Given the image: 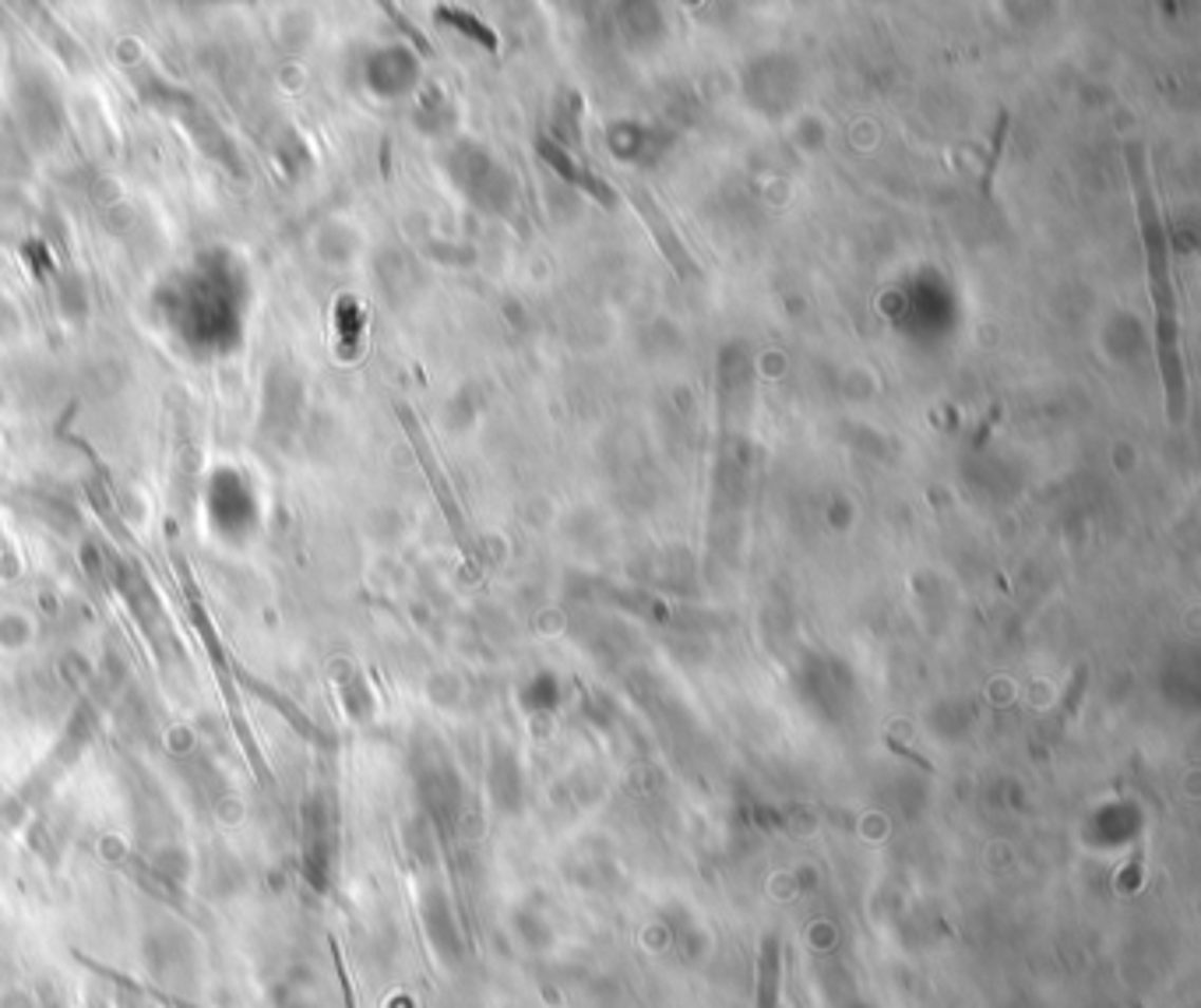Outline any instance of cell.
Listing matches in <instances>:
<instances>
[{
	"instance_id": "obj_1",
	"label": "cell",
	"mask_w": 1201,
	"mask_h": 1008,
	"mask_svg": "<svg viewBox=\"0 0 1201 1008\" xmlns=\"http://www.w3.org/2000/svg\"><path fill=\"white\" fill-rule=\"evenodd\" d=\"M1127 176H1131L1138 234L1145 247L1148 286H1152L1156 303V350H1159V377H1163L1166 416L1169 424H1180L1187 416V374H1184V350H1180V300L1174 286V268H1169V237L1163 226V212L1156 202L1152 170L1142 145H1127Z\"/></svg>"
},
{
	"instance_id": "obj_3",
	"label": "cell",
	"mask_w": 1201,
	"mask_h": 1008,
	"mask_svg": "<svg viewBox=\"0 0 1201 1008\" xmlns=\"http://www.w3.org/2000/svg\"><path fill=\"white\" fill-rule=\"evenodd\" d=\"M536 152H540V160L550 166V170L561 176V181L575 184L578 191H585L588 198H596V202L603 205V208H614L617 205V191H614V187H609L606 181H599L596 173H588L582 163H575L571 155H567L553 138L540 134V142H536Z\"/></svg>"
},
{
	"instance_id": "obj_7",
	"label": "cell",
	"mask_w": 1201,
	"mask_h": 1008,
	"mask_svg": "<svg viewBox=\"0 0 1201 1008\" xmlns=\"http://www.w3.org/2000/svg\"><path fill=\"white\" fill-rule=\"evenodd\" d=\"M1008 124H1011V113L1000 110L997 124H994V138H990V155H987V170H983V194H990V187H994V173L1000 166V152H1005V138H1008Z\"/></svg>"
},
{
	"instance_id": "obj_6",
	"label": "cell",
	"mask_w": 1201,
	"mask_h": 1008,
	"mask_svg": "<svg viewBox=\"0 0 1201 1008\" xmlns=\"http://www.w3.org/2000/svg\"><path fill=\"white\" fill-rule=\"evenodd\" d=\"M440 18H445V22H451V25H458L462 33H466L469 39H476V43H480L483 50L498 54L501 39H498V33H493V29L483 25L480 18H472V15H466V12H451V7H440Z\"/></svg>"
},
{
	"instance_id": "obj_5",
	"label": "cell",
	"mask_w": 1201,
	"mask_h": 1008,
	"mask_svg": "<svg viewBox=\"0 0 1201 1008\" xmlns=\"http://www.w3.org/2000/svg\"><path fill=\"white\" fill-rule=\"evenodd\" d=\"M757 1008H778V941L768 938L757 970Z\"/></svg>"
},
{
	"instance_id": "obj_4",
	"label": "cell",
	"mask_w": 1201,
	"mask_h": 1008,
	"mask_svg": "<svg viewBox=\"0 0 1201 1008\" xmlns=\"http://www.w3.org/2000/svg\"><path fill=\"white\" fill-rule=\"evenodd\" d=\"M406 424H409V434H413V441H416V448H419V459H424V466H427V477H430V487H434V493H437V501H440V508H445V516H448V522H451V529H455V537H458V543L466 550H472V540H469V529H466V519H462V511H458V504H455V498H451V487L445 483V477H440L437 472V462L430 459V451H427V445H424V434H419V427L413 424V419L406 416Z\"/></svg>"
},
{
	"instance_id": "obj_2",
	"label": "cell",
	"mask_w": 1201,
	"mask_h": 1008,
	"mask_svg": "<svg viewBox=\"0 0 1201 1008\" xmlns=\"http://www.w3.org/2000/svg\"><path fill=\"white\" fill-rule=\"evenodd\" d=\"M627 202H631V208H635V212H638L641 223L649 226V234H652V240H656L659 255L667 258V265H670L673 272H677L680 279H701V265H698V261H694V255L688 250V244H683L680 234H677V229H673V223L667 219V212H662V208H659L656 198H652L649 187L631 184V187H627Z\"/></svg>"
}]
</instances>
